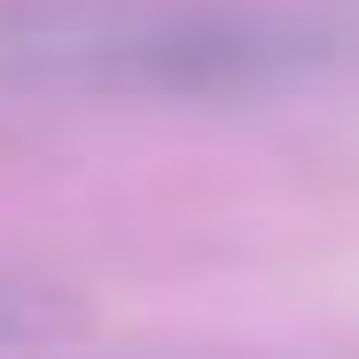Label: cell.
I'll use <instances>...</instances> for the list:
<instances>
[{"instance_id": "7a4b0ae2", "label": "cell", "mask_w": 359, "mask_h": 359, "mask_svg": "<svg viewBox=\"0 0 359 359\" xmlns=\"http://www.w3.org/2000/svg\"><path fill=\"white\" fill-rule=\"evenodd\" d=\"M79 297L47 289V281H16L0 273V351H39V344H63L79 336Z\"/></svg>"}, {"instance_id": "6da1fadb", "label": "cell", "mask_w": 359, "mask_h": 359, "mask_svg": "<svg viewBox=\"0 0 359 359\" xmlns=\"http://www.w3.org/2000/svg\"><path fill=\"white\" fill-rule=\"evenodd\" d=\"M351 63L336 0H0V102H266Z\"/></svg>"}]
</instances>
